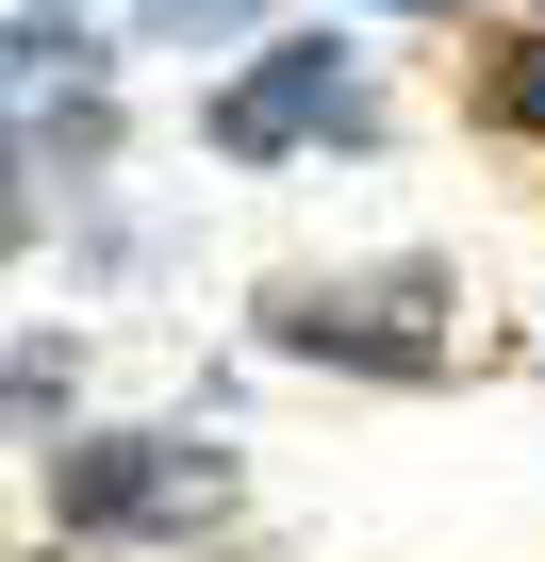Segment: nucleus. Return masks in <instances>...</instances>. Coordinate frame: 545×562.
<instances>
[{
  "instance_id": "7ed1b4c3",
  "label": "nucleus",
  "mask_w": 545,
  "mask_h": 562,
  "mask_svg": "<svg viewBox=\"0 0 545 562\" xmlns=\"http://www.w3.org/2000/svg\"><path fill=\"white\" fill-rule=\"evenodd\" d=\"M298 133H364V83L331 67V50H264L231 100H215V149L231 166H264V149H298Z\"/></svg>"
},
{
  "instance_id": "f03ea898",
  "label": "nucleus",
  "mask_w": 545,
  "mask_h": 562,
  "mask_svg": "<svg viewBox=\"0 0 545 562\" xmlns=\"http://www.w3.org/2000/svg\"><path fill=\"white\" fill-rule=\"evenodd\" d=\"M215 447L198 430H116V447H50V496L67 529H166V513H215Z\"/></svg>"
},
{
  "instance_id": "f257e3e1",
  "label": "nucleus",
  "mask_w": 545,
  "mask_h": 562,
  "mask_svg": "<svg viewBox=\"0 0 545 562\" xmlns=\"http://www.w3.org/2000/svg\"><path fill=\"white\" fill-rule=\"evenodd\" d=\"M430 299H446L430 265H381V281H282V299H264V348H298V364H381V381H430V364H446Z\"/></svg>"
},
{
  "instance_id": "0eeeda50",
  "label": "nucleus",
  "mask_w": 545,
  "mask_h": 562,
  "mask_svg": "<svg viewBox=\"0 0 545 562\" xmlns=\"http://www.w3.org/2000/svg\"><path fill=\"white\" fill-rule=\"evenodd\" d=\"M381 18H446V0H381Z\"/></svg>"
},
{
  "instance_id": "39448f33",
  "label": "nucleus",
  "mask_w": 545,
  "mask_h": 562,
  "mask_svg": "<svg viewBox=\"0 0 545 562\" xmlns=\"http://www.w3.org/2000/svg\"><path fill=\"white\" fill-rule=\"evenodd\" d=\"M248 18H264V0H149V34H166V50H198V34H248Z\"/></svg>"
},
{
  "instance_id": "423d86ee",
  "label": "nucleus",
  "mask_w": 545,
  "mask_h": 562,
  "mask_svg": "<svg viewBox=\"0 0 545 562\" xmlns=\"http://www.w3.org/2000/svg\"><path fill=\"white\" fill-rule=\"evenodd\" d=\"M50 50H67V34H50V0H18V83H50Z\"/></svg>"
},
{
  "instance_id": "20e7f679",
  "label": "nucleus",
  "mask_w": 545,
  "mask_h": 562,
  "mask_svg": "<svg viewBox=\"0 0 545 562\" xmlns=\"http://www.w3.org/2000/svg\"><path fill=\"white\" fill-rule=\"evenodd\" d=\"M479 116H496V133H545V34H512V50L479 67Z\"/></svg>"
}]
</instances>
